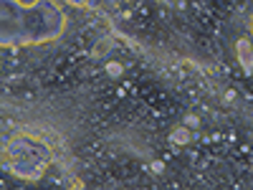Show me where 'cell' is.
Instances as JSON below:
<instances>
[{
  "instance_id": "obj_3",
  "label": "cell",
  "mask_w": 253,
  "mask_h": 190,
  "mask_svg": "<svg viewBox=\"0 0 253 190\" xmlns=\"http://www.w3.org/2000/svg\"><path fill=\"white\" fill-rule=\"evenodd\" d=\"M190 137H193V135H190L187 127H177V130H172V135H170V140H172L175 144H187Z\"/></svg>"
},
{
  "instance_id": "obj_6",
  "label": "cell",
  "mask_w": 253,
  "mask_h": 190,
  "mask_svg": "<svg viewBox=\"0 0 253 190\" xmlns=\"http://www.w3.org/2000/svg\"><path fill=\"white\" fill-rule=\"evenodd\" d=\"M71 5H76V8H84V5H89V0H69Z\"/></svg>"
},
{
  "instance_id": "obj_2",
  "label": "cell",
  "mask_w": 253,
  "mask_h": 190,
  "mask_svg": "<svg viewBox=\"0 0 253 190\" xmlns=\"http://www.w3.org/2000/svg\"><path fill=\"white\" fill-rule=\"evenodd\" d=\"M238 61H241V66L246 69V71H251L253 69V44L248 38H241L238 41Z\"/></svg>"
},
{
  "instance_id": "obj_8",
  "label": "cell",
  "mask_w": 253,
  "mask_h": 190,
  "mask_svg": "<svg viewBox=\"0 0 253 190\" xmlns=\"http://www.w3.org/2000/svg\"><path fill=\"white\" fill-rule=\"evenodd\" d=\"M251 31H253V18H251Z\"/></svg>"
},
{
  "instance_id": "obj_7",
  "label": "cell",
  "mask_w": 253,
  "mask_h": 190,
  "mask_svg": "<svg viewBox=\"0 0 253 190\" xmlns=\"http://www.w3.org/2000/svg\"><path fill=\"white\" fill-rule=\"evenodd\" d=\"M185 122H187V124H190V127H193V124H198V117H193V114H190V117H187V119H185Z\"/></svg>"
},
{
  "instance_id": "obj_1",
  "label": "cell",
  "mask_w": 253,
  "mask_h": 190,
  "mask_svg": "<svg viewBox=\"0 0 253 190\" xmlns=\"http://www.w3.org/2000/svg\"><path fill=\"white\" fill-rule=\"evenodd\" d=\"M48 160H51L48 147L36 142L28 135H20L18 140H13L5 150V167L20 178H41Z\"/></svg>"
},
{
  "instance_id": "obj_5",
  "label": "cell",
  "mask_w": 253,
  "mask_h": 190,
  "mask_svg": "<svg viewBox=\"0 0 253 190\" xmlns=\"http://www.w3.org/2000/svg\"><path fill=\"white\" fill-rule=\"evenodd\" d=\"M107 74L109 76H122V63H114V61L107 63Z\"/></svg>"
},
{
  "instance_id": "obj_4",
  "label": "cell",
  "mask_w": 253,
  "mask_h": 190,
  "mask_svg": "<svg viewBox=\"0 0 253 190\" xmlns=\"http://www.w3.org/2000/svg\"><path fill=\"white\" fill-rule=\"evenodd\" d=\"M109 44H112L109 38H104V41H99V46L94 48V56H104V53L109 51Z\"/></svg>"
}]
</instances>
